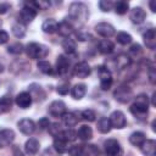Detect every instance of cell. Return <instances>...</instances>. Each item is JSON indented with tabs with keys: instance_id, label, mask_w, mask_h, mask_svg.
Returning <instances> with one entry per match:
<instances>
[{
	"instance_id": "6",
	"label": "cell",
	"mask_w": 156,
	"mask_h": 156,
	"mask_svg": "<svg viewBox=\"0 0 156 156\" xmlns=\"http://www.w3.org/2000/svg\"><path fill=\"white\" fill-rule=\"evenodd\" d=\"M106 156H123V147L116 139H107L104 143Z\"/></svg>"
},
{
	"instance_id": "49",
	"label": "cell",
	"mask_w": 156,
	"mask_h": 156,
	"mask_svg": "<svg viewBox=\"0 0 156 156\" xmlns=\"http://www.w3.org/2000/svg\"><path fill=\"white\" fill-rule=\"evenodd\" d=\"M149 77H150V82H151V83H155V68H154V66L150 67Z\"/></svg>"
},
{
	"instance_id": "40",
	"label": "cell",
	"mask_w": 156,
	"mask_h": 156,
	"mask_svg": "<svg viewBox=\"0 0 156 156\" xmlns=\"http://www.w3.org/2000/svg\"><path fill=\"white\" fill-rule=\"evenodd\" d=\"M49 132H50V134L52 135V136H60V134H61V132H62V129H61V126L58 124V123H50V126H49Z\"/></svg>"
},
{
	"instance_id": "31",
	"label": "cell",
	"mask_w": 156,
	"mask_h": 156,
	"mask_svg": "<svg viewBox=\"0 0 156 156\" xmlns=\"http://www.w3.org/2000/svg\"><path fill=\"white\" fill-rule=\"evenodd\" d=\"M62 48L65 49L66 52H68V54H74V52H76V49H77L76 41H74L73 39H71V38H66V39H63V41H62Z\"/></svg>"
},
{
	"instance_id": "38",
	"label": "cell",
	"mask_w": 156,
	"mask_h": 156,
	"mask_svg": "<svg viewBox=\"0 0 156 156\" xmlns=\"http://www.w3.org/2000/svg\"><path fill=\"white\" fill-rule=\"evenodd\" d=\"M7 51L12 55H20L23 52V45L21 43H13L7 48Z\"/></svg>"
},
{
	"instance_id": "37",
	"label": "cell",
	"mask_w": 156,
	"mask_h": 156,
	"mask_svg": "<svg viewBox=\"0 0 156 156\" xmlns=\"http://www.w3.org/2000/svg\"><path fill=\"white\" fill-rule=\"evenodd\" d=\"M60 136L63 138L66 141H74L77 139V132H74L73 129H66L61 132Z\"/></svg>"
},
{
	"instance_id": "18",
	"label": "cell",
	"mask_w": 156,
	"mask_h": 156,
	"mask_svg": "<svg viewBox=\"0 0 156 156\" xmlns=\"http://www.w3.org/2000/svg\"><path fill=\"white\" fill-rule=\"evenodd\" d=\"M145 18H146V13H145V11L141 7L132 9V11H130V20H132L133 23L140 24V23H143L145 21Z\"/></svg>"
},
{
	"instance_id": "35",
	"label": "cell",
	"mask_w": 156,
	"mask_h": 156,
	"mask_svg": "<svg viewBox=\"0 0 156 156\" xmlns=\"http://www.w3.org/2000/svg\"><path fill=\"white\" fill-rule=\"evenodd\" d=\"M37 66H38V68H39L44 74H52V72H54L51 65H50L48 61L40 60V61H38V65H37Z\"/></svg>"
},
{
	"instance_id": "51",
	"label": "cell",
	"mask_w": 156,
	"mask_h": 156,
	"mask_svg": "<svg viewBox=\"0 0 156 156\" xmlns=\"http://www.w3.org/2000/svg\"><path fill=\"white\" fill-rule=\"evenodd\" d=\"M149 5H150L151 11H152V12H155V11H156V9H155V1H154V0H151V1L149 2Z\"/></svg>"
},
{
	"instance_id": "12",
	"label": "cell",
	"mask_w": 156,
	"mask_h": 156,
	"mask_svg": "<svg viewBox=\"0 0 156 156\" xmlns=\"http://www.w3.org/2000/svg\"><path fill=\"white\" fill-rule=\"evenodd\" d=\"M73 73L78 78H87L88 76H90L91 68H90V66L85 61H82V62H78V63L74 65Z\"/></svg>"
},
{
	"instance_id": "3",
	"label": "cell",
	"mask_w": 156,
	"mask_h": 156,
	"mask_svg": "<svg viewBox=\"0 0 156 156\" xmlns=\"http://www.w3.org/2000/svg\"><path fill=\"white\" fill-rule=\"evenodd\" d=\"M26 52H27V56L29 58L39 60V58H44L49 54V48L46 45H44V44L32 41V43L27 44Z\"/></svg>"
},
{
	"instance_id": "25",
	"label": "cell",
	"mask_w": 156,
	"mask_h": 156,
	"mask_svg": "<svg viewBox=\"0 0 156 156\" xmlns=\"http://www.w3.org/2000/svg\"><path fill=\"white\" fill-rule=\"evenodd\" d=\"M62 118H63V123H65L67 127H73V126H76V124L78 123V121L80 119V118L78 117V113H76V112H66V113L62 116Z\"/></svg>"
},
{
	"instance_id": "32",
	"label": "cell",
	"mask_w": 156,
	"mask_h": 156,
	"mask_svg": "<svg viewBox=\"0 0 156 156\" xmlns=\"http://www.w3.org/2000/svg\"><path fill=\"white\" fill-rule=\"evenodd\" d=\"M113 6H115L116 13H118V15H124L129 10V4L127 1H124V0H119V1L115 2Z\"/></svg>"
},
{
	"instance_id": "23",
	"label": "cell",
	"mask_w": 156,
	"mask_h": 156,
	"mask_svg": "<svg viewBox=\"0 0 156 156\" xmlns=\"http://www.w3.org/2000/svg\"><path fill=\"white\" fill-rule=\"evenodd\" d=\"M57 32H58V34H61L62 37L68 38V37L73 33V26H72V23H69V22H67V21H63V22L58 23Z\"/></svg>"
},
{
	"instance_id": "16",
	"label": "cell",
	"mask_w": 156,
	"mask_h": 156,
	"mask_svg": "<svg viewBox=\"0 0 156 156\" xmlns=\"http://www.w3.org/2000/svg\"><path fill=\"white\" fill-rule=\"evenodd\" d=\"M141 152L146 156H155L156 154V141L154 139H146L141 145H140Z\"/></svg>"
},
{
	"instance_id": "5",
	"label": "cell",
	"mask_w": 156,
	"mask_h": 156,
	"mask_svg": "<svg viewBox=\"0 0 156 156\" xmlns=\"http://www.w3.org/2000/svg\"><path fill=\"white\" fill-rule=\"evenodd\" d=\"M98 76L100 78V87L102 90H108L112 85V74L111 71L105 66H99L96 68Z\"/></svg>"
},
{
	"instance_id": "22",
	"label": "cell",
	"mask_w": 156,
	"mask_h": 156,
	"mask_svg": "<svg viewBox=\"0 0 156 156\" xmlns=\"http://www.w3.org/2000/svg\"><path fill=\"white\" fill-rule=\"evenodd\" d=\"M54 147L58 154H65L68 151V141L61 136H56L54 139Z\"/></svg>"
},
{
	"instance_id": "42",
	"label": "cell",
	"mask_w": 156,
	"mask_h": 156,
	"mask_svg": "<svg viewBox=\"0 0 156 156\" xmlns=\"http://www.w3.org/2000/svg\"><path fill=\"white\" fill-rule=\"evenodd\" d=\"M112 6H113V4H112L111 1H107V0H101V1H99V7H100V10L104 11V12H108V11L112 9Z\"/></svg>"
},
{
	"instance_id": "50",
	"label": "cell",
	"mask_w": 156,
	"mask_h": 156,
	"mask_svg": "<svg viewBox=\"0 0 156 156\" xmlns=\"http://www.w3.org/2000/svg\"><path fill=\"white\" fill-rule=\"evenodd\" d=\"M77 38H78V40H82V41H84V40H88V38H89V34H85V33H77Z\"/></svg>"
},
{
	"instance_id": "21",
	"label": "cell",
	"mask_w": 156,
	"mask_h": 156,
	"mask_svg": "<svg viewBox=\"0 0 156 156\" xmlns=\"http://www.w3.org/2000/svg\"><path fill=\"white\" fill-rule=\"evenodd\" d=\"M71 94H72V98H73V99H76V100H80V99L87 94V85L83 84V83L76 84V85L72 88Z\"/></svg>"
},
{
	"instance_id": "8",
	"label": "cell",
	"mask_w": 156,
	"mask_h": 156,
	"mask_svg": "<svg viewBox=\"0 0 156 156\" xmlns=\"http://www.w3.org/2000/svg\"><path fill=\"white\" fill-rule=\"evenodd\" d=\"M110 123H111V127L116 128V129H122L126 127L127 124V119H126V116L122 111H113L111 115H110Z\"/></svg>"
},
{
	"instance_id": "13",
	"label": "cell",
	"mask_w": 156,
	"mask_h": 156,
	"mask_svg": "<svg viewBox=\"0 0 156 156\" xmlns=\"http://www.w3.org/2000/svg\"><path fill=\"white\" fill-rule=\"evenodd\" d=\"M17 127H18L20 132L23 133V134H26V135H30V134H33L34 130H35V123H34L32 119H29V118H23V119H21V121L17 123Z\"/></svg>"
},
{
	"instance_id": "27",
	"label": "cell",
	"mask_w": 156,
	"mask_h": 156,
	"mask_svg": "<svg viewBox=\"0 0 156 156\" xmlns=\"http://www.w3.org/2000/svg\"><path fill=\"white\" fill-rule=\"evenodd\" d=\"M77 136L79 139L84 140V141L85 140H89V139L93 138V130L88 126H80L79 129H78V132H77Z\"/></svg>"
},
{
	"instance_id": "48",
	"label": "cell",
	"mask_w": 156,
	"mask_h": 156,
	"mask_svg": "<svg viewBox=\"0 0 156 156\" xmlns=\"http://www.w3.org/2000/svg\"><path fill=\"white\" fill-rule=\"evenodd\" d=\"M12 156H24V154H23V151L18 146H13V149H12Z\"/></svg>"
},
{
	"instance_id": "7",
	"label": "cell",
	"mask_w": 156,
	"mask_h": 156,
	"mask_svg": "<svg viewBox=\"0 0 156 156\" xmlns=\"http://www.w3.org/2000/svg\"><path fill=\"white\" fill-rule=\"evenodd\" d=\"M132 95H133L132 89H130L128 85H121V87H118V88L115 90V93H113L115 99H116L117 101L122 102V104L128 102V101L132 99Z\"/></svg>"
},
{
	"instance_id": "52",
	"label": "cell",
	"mask_w": 156,
	"mask_h": 156,
	"mask_svg": "<svg viewBox=\"0 0 156 156\" xmlns=\"http://www.w3.org/2000/svg\"><path fill=\"white\" fill-rule=\"evenodd\" d=\"M2 71H4V66H2V65H0V73H1Z\"/></svg>"
},
{
	"instance_id": "33",
	"label": "cell",
	"mask_w": 156,
	"mask_h": 156,
	"mask_svg": "<svg viewBox=\"0 0 156 156\" xmlns=\"http://www.w3.org/2000/svg\"><path fill=\"white\" fill-rule=\"evenodd\" d=\"M115 62H116V67L119 68V69H122V68H126L127 66H129L130 58L127 55H119L118 57L115 58Z\"/></svg>"
},
{
	"instance_id": "14",
	"label": "cell",
	"mask_w": 156,
	"mask_h": 156,
	"mask_svg": "<svg viewBox=\"0 0 156 156\" xmlns=\"http://www.w3.org/2000/svg\"><path fill=\"white\" fill-rule=\"evenodd\" d=\"M15 140V132L12 129L0 130V147H6Z\"/></svg>"
},
{
	"instance_id": "43",
	"label": "cell",
	"mask_w": 156,
	"mask_h": 156,
	"mask_svg": "<svg viewBox=\"0 0 156 156\" xmlns=\"http://www.w3.org/2000/svg\"><path fill=\"white\" fill-rule=\"evenodd\" d=\"M56 91H57L60 95H66V94H68V91H69V84H68V83H61V84H58Z\"/></svg>"
},
{
	"instance_id": "34",
	"label": "cell",
	"mask_w": 156,
	"mask_h": 156,
	"mask_svg": "<svg viewBox=\"0 0 156 156\" xmlns=\"http://www.w3.org/2000/svg\"><path fill=\"white\" fill-rule=\"evenodd\" d=\"M12 33H13V35L16 38H23L26 35V27L21 22L15 23L12 26Z\"/></svg>"
},
{
	"instance_id": "30",
	"label": "cell",
	"mask_w": 156,
	"mask_h": 156,
	"mask_svg": "<svg viewBox=\"0 0 156 156\" xmlns=\"http://www.w3.org/2000/svg\"><path fill=\"white\" fill-rule=\"evenodd\" d=\"M99 154H100V151H99L98 146H95L93 144L83 145L82 156H99Z\"/></svg>"
},
{
	"instance_id": "47",
	"label": "cell",
	"mask_w": 156,
	"mask_h": 156,
	"mask_svg": "<svg viewBox=\"0 0 156 156\" xmlns=\"http://www.w3.org/2000/svg\"><path fill=\"white\" fill-rule=\"evenodd\" d=\"M7 10H10V4L1 2V4H0V15L6 13V12H7Z\"/></svg>"
},
{
	"instance_id": "17",
	"label": "cell",
	"mask_w": 156,
	"mask_h": 156,
	"mask_svg": "<svg viewBox=\"0 0 156 156\" xmlns=\"http://www.w3.org/2000/svg\"><path fill=\"white\" fill-rule=\"evenodd\" d=\"M143 38H144V43H145L146 48H149L151 50H154L156 48V33H155V29L154 28L147 29L144 33Z\"/></svg>"
},
{
	"instance_id": "26",
	"label": "cell",
	"mask_w": 156,
	"mask_h": 156,
	"mask_svg": "<svg viewBox=\"0 0 156 156\" xmlns=\"http://www.w3.org/2000/svg\"><path fill=\"white\" fill-rule=\"evenodd\" d=\"M145 140H146V136L143 132H134L129 136V143L134 146H140Z\"/></svg>"
},
{
	"instance_id": "10",
	"label": "cell",
	"mask_w": 156,
	"mask_h": 156,
	"mask_svg": "<svg viewBox=\"0 0 156 156\" xmlns=\"http://www.w3.org/2000/svg\"><path fill=\"white\" fill-rule=\"evenodd\" d=\"M95 32L100 37L107 39V38H110V37H112L115 34V27L112 24L107 23V22H100V23H98L95 26Z\"/></svg>"
},
{
	"instance_id": "4",
	"label": "cell",
	"mask_w": 156,
	"mask_h": 156,
	"mask_svg": "<svg viewBox=\"0 0 156 156\" xmlns=\"http://www.w3.org/2000/svg\"><path fill=\"white\" fill-rule=\"evenodd\" d=\"M38 11H39V6H38L37 1L26 2L24 7L20 12V21L23 23H30L35 18Z\"/></svg>"
},
{
	"instance_id": "11",
	"label": "cell",
	"mask_w": 156,
	"mask_h": 156,
	"mask_svg": "<svg viewBox=\"0 0 156 156\" xmlns=\"http://www.w3.org/2000/svg\"><path fill=\"white\" fill-rule=\"evenodd\" d=\"M56 69H57V73L62 77L67 76L68 74V71H69V60L65 56V55H58L57 56V60H56Z\"/></svg>"
},
{
	"instance_id": "15",
	"label": "cell",
	"mask_w": 156,
	"mask_h": 156,
	"mask_svg": "<svg viewBox=\"0 0 156 156\" xmlns=\"http://www.w3.org/2000/svg\"><path fill=\"white\" fill-rule=\"evenodd\" d=\"M16 105L21 108H28L32 105V95L27 91H22L16 96Z\"/></svg>"
},
{
	"instance_id": "39",
	"label": "cell",
	"mask_w": 156,
	"mask_h": 156,
	"mask_svg": "<svg viewBox=\"0 0 156 156\" xmlns=\"http://www.w3.org/2000/svg\"><path fill=\"white\" fill-rule=\"evenodd\" d=\"M95 117H96L95 112L93 110H90V108H87V110H84L82 112V118L85 119V121H88V122H94L95 121Z\"/></svg>"
},
{
	"instance_id": "19",
	"label": "cell",
	"mask_w": 156,
	"mask_h": 156,
	"mask_svg": "<svg viewBox=\"0 0 156 156\" xmlns=\"http://www.w3.org/2000/svg\"><path fill=\"white\" fill-rule=\"evenodd\" d=\"M39 141L35 139V138H30V139H28L27 141H26V144H24V150H26V152L28 154V155H30V156H33V155H35L38 151H39Z\"/></svg>"
},
{
	"instance_id": "41",
	"label": "cell",
	"mask_w": 156,
	"mask_h": 156,
	"mask_svg": "<svg viewBox=\"0 0 156 156\" xmlns=\"http://www.w3.org/2000/svg\"><path fill=\"white\" fill-rule=\"evenodd\" d=\"M82 151H83V145H72L71 147H68V154L69 156H82Z\"/></svg>"
},
{
	"instance_id": "29",
	"label": "cell",
	"mask_w": 156,
	"mask_h": 156,
	"mask_svg": "<svg viewBox=\"0 0 156 156\" xmlns=\"http://www.w3.org/2000/svg\"><path fill=\"white\" fill-rule=\"evenodd\" d=\"M111 128L112 127H111V123H110V119L108 118L102 117V118L99 119V122H98V130L100 133L106 134V133H108L111 130Z\"/></svg>"
},
{
	"instance_id": "45",
	"label": "cell",
	"mask_w": 156,
	"mask_h": 156,
	"mask_svg": "<svg viewBox=\"0 0 156 156\" xmlns=\"http://www.w3.org/2000/svg\"><path fill=\"white\" fill-rule=\"evenodd\" d=\"M38 126H39L41 129H46V128H49V126H50V121H49V118H48V117H41V118L39 119V122H38Z\"/></svg>"
},
{
	"instance_id": "46",
	"label": "cell",
	"mask_w": 156,
	"mask_h": 156,
	"mask_svg": "<svg viewBox=\"0 0 156 156\" xmlns=\"http://www.w3.org/2000/svg\"><path fill=\"white\" fill-rule=\"evenodd\" d=\"M9 40V34L5 30H0V44H5Z\"/></svg>"
},
{
	"instance_id": "24",
	"label": "cell",
	"mask_w": 156,
	"mask_h": 156,
	"mask_svg": "<svg viewBox=\"0 0 156 156\" xmlns=\"http://www.w3.org/2000/svg\"><path fill=\"white\" fill-rule=\"evenodd\" d=\"M98 50L104 54V55H107V54H111L113 51V43L110 41L108 39H102L101 41H99L98 44Z\"/></svg>"
},
{
	"instance_id": "36",
	"label": "cell",
	"mask_w": 156,
	"mask_h": 156,
	"mask_svg": "<svg viewBox=\"0 0 156 156\" xmlns=\"http://www.w3.org/2000/svg\"><path fill=\"white\" fill-rule=\"evenodd\" d=\"M116 39H117V41H118L119 44H122V45H127V44L132 43V35L128 34V33H126V32H119V33H117Z\"/></svg>"
},
{
	"instance_id": "1",
	"label": "cell",
	"mask_w": 156,
	"mask_h": 156,
	"mask_svg": "<svg viewBox=\"0 0 156 156\" xmlns=\"http://www.w3.org/2000/svg\"><path fill=\"white\" fill-rule=\"evenodd\" d=\"M132 115L139 121H145L149 113V98L145 94H139L135 96L134 102L129 107Z\"/></svg>"
},
{
	"instance_id": "2",
	"label": "cell",
	"mask_w": 156,
	"mask_h": 156,
	"mask_svg": "<svg viewBox=\"0 0 156 156\" xmlns=\"http://www.w3.org/2000/svg\"><path fill=\"white\" fill-rule=\"evenodd\" d=\"M68 16L77 23H84L89 17V10L83 2H72L68 9Z\"/></svg>"
},
{
	"instance_id": "53",
	"label": "cell",
	"mask_w": 156,
	"mask_h": 156,
	"mask_svg": "<svg viewBox=\"0 0 156 156\" xmlns=\"http://www.w3.org/2000/svg\"><path fill=\"white\" fill-rule=\"evenodd\" d=\"M0 26H1V21H0Z\"/></svg>"
},
{
	"instance_id": "28",
	"label": "cell",
	"mask_w": 156,
	"mask_h": 156,
	"mask_svg": "<svg viewBox=\"0 0 156 156\" xmlns=\"http://www.w3.org/2000/svg\"><path fill=\"white\" fill-rule=\"evenodd\" d=\"M12 107V99L7 95L0 98V115L1 113H6L11 110Z\"/></svg>"
},
{
	"instance_id": "20",
	"label": "cell",
	"mask_w": 156,
	"mask_h": 156,
	"mask_svg": "<svg viewBox=\"0 0 156 156\" xmlns=\"http://www.w3.org/2000/svg\"><path fill=\"white\" fill-rule=\"evenodd\" d=\"M57 28H58V23L57 21H55L54 18H49V20H45L43 26H41V29L48 33V34H54L57 32Z\"/></svg>"
},
{
	"instance_id": "9",
	"label": "cell",
	"mask_w": 156,
	"mask_h": 156,
	"mask_svg": "<svg viewBox=\"0 0 156 156\" xmlns=\"http://www.w3.org/2000/svg\"><path fill=\"white\" fill-rule=\"evenodd\" d=\"M48 111L52 117H62L66 113V104L61 100H55L49 105Z\"/></svg>"
},
{
	"instance_id": "44",
	"label": "cell",
	"mask_w": 156,
	"mask_h": 156,
	"mask_svg": "<svg viewBox=\"0 0 156 156\" xmlns=\"http://www.w3.org/2000/svg\"><path fill=\"white\" fill-rule=\"evenodd\" d=\"M141 52H143V50H141V46L139 44H133L129 49V54L134 55V56H140Z\"/></svg>"
}]
</instances>
